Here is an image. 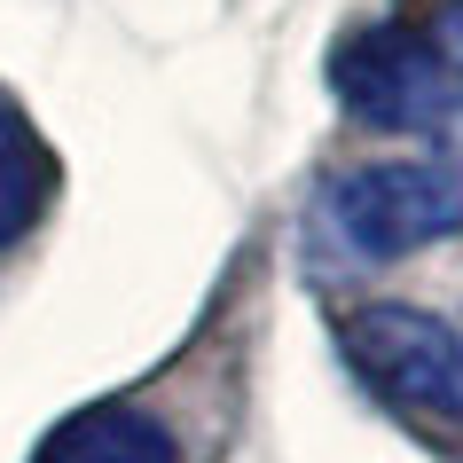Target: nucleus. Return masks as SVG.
Segmentation results:
<instances>
[{
  "instance_id": "obj_4",
  "label": "nucleus",
  "mask_w": 463,
  "mask_h": 463,
  "mask_svg": "<svg viewBox=\"0 0 463 463\" xmlns=\"http://www.w3.org/2000/svg\"><path fill=\"white\" fill-rule=\"evenodd\" d=\"M32 463H181V456H173V432L149 409H134V401H95V409L63 416L40 439Z\"/></svg>"
},
{
  "instance_id": "obj_2",
  "label": "nucleus",
  "mask_w": 463,
  "mask_h": 463,
  "mask_svg": "<svg viewBox=\"0 0 463 463\" xmlns=\"http://www.w3.org/2000/svg\"><path fill=\"white\" fill-rule=\"evenodd\" d=\"M330 87L362 126L377 134H432L456 118L463 87L448 79V63L432 55L424 24H362L345 32L330 55Z\"/></svg>"
},
{
  "instance_id": "obj_3",
  "label": "nucleus",
  "mask_w": 463,
  "mask_h": 463,
  "mask_svg": "<svg viewBox=\"0 0 463 463\" xmlns=\"http://www.w3.org/2000/svg\"><path fill=\"white\" fill-rule=\"evenodd\" d=\"M345 362L385 392L392 409L416 416H463V330L424 307H362L345 322Z\"/></svg>"
},
{
  "instance_id": "obj_1",
  "label": "nucleus",
  "mask_w": 463,
  "mask_h": 463,
  "mask_svg": "<svg viewBox=\"0 0 463 463\" xmlns=\"http://www.w3.org/2000/svg\"><path fill=\"white\" fill-rule=\"evenodd\" d=\"M322 220L354 260H409L448 236H463V173L432 157H385V165H354L330 181Z\"/></svg>"
},
{
  "instance_id": "obj_7",
  "label": "nucleus",
  "mask_w": 463,
  "mask_h": 463,
  "mask_svg": "<svg viewBox=\"0 0 463 463\" xmlns=\"http://www.w3.org/2000/svg\"><path fill=\"white\" fill-rule=\"evenodd\" d=\"M456 110H463V102H456ZM456 126H463V118H456Z\"/></svg>"
},
{
  "instance_id": "obj_5",
  "label": "nucleus",
  "mask_w": 463,
  "mask_h": 463,
  "mask_svg": "<svg viewBox=\"0 0 463 463\" xmlns=\"http://www.w3.org/2000/svg\"><path fill=\"white\" fill-rule=\"evenodd\" d=\"M48 189H55V157L40 142V126L0 95V251L48 213Z\"/></svg>"
},
{
  "instance_id": "obj_6",
  "label": "nucleus",
  "mask_w": 463,
  "mask_h": 463,
  "mask_svg": "<svg viewBox=\"0 0 463 463\" xmlns=\"http://www.w3.org/2000/svg\"><path fill=\"white\" fill-rule=\"evenodd\" d=\"M424 40H432V55L448 63V79L463 87V0H439L432 24H424Z\"/></svg>"
}]
</instances>
